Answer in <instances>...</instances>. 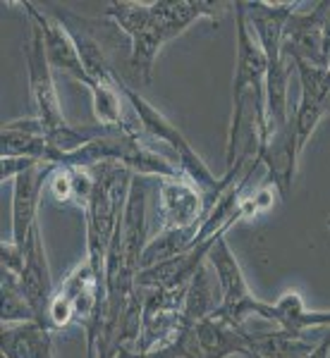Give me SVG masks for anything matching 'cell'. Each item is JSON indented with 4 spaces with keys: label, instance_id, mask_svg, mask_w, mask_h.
Segmentation results:
<instances>
[{
    "label": "cell",
    "instance_id": "1",
    "mask_svg": "<svg viewBox=\"0 0 330 358\" xmlns=\"http://www.w3.org/2000/svg\"><path fill=\"white\" fill-rule=\"evenodd\" d=\"M237 60L233 79V115H230L225 165L256 160L266 134V55L247 24L242 3H235Z\"/></svg>",
    "mask_w": 330,
    "mask_h": 358
},
{
    "label": "cell",
    "instance_id": "2",
    "mask_svg": "<svg viewBox=\"0 0 330 358\" xmlns=\"http://www.w3.org/2000/svg\"><path fill=\"white\" fill-rule=\"evenodd\" d=\"M120 89H123V96L125 101L132 106V110H135L139 124H142V131L146 134L151 141H158L160 146H167L172 148V153H175L177 158V167L179 172H182V177L187 179V182H192L196 189H199L201 194H204L206 199V206L208 210H211L213 206L218 203V199L228 192L230 187L245 175V170L249 165L254 163V160H237V163L230 167V170H225L223 177H216L211 172V167L206 165V160L201 158L199 153H196V148L192 143L187 141V136L182 134V131L177 129L175 124L170 122V120L165 117L163 113L158 110L156 106L146 101L139 91H135L132 86H127L123 79H120Z\"/></svg>",
    "mask_w": 330,
    "mask_h": 358
},
{
    "label": "cell",
    "instance_id": "3",
    "mask_svg": "<svg viewBox=\"0 0 330 358\" xmlns=\"http://www.w3.org/2000/svg\"><path fill=\"white\" fill-rule=\"evenodd\" d=\"M96 187L89 206L84 208L86 220V261L96 275L106 282V258L118 224L123 220L127 194L132 187V172L118 163H103L94 167Z\"/></svg>",
    "mask_w": 330,
    "mask_h": 358
},
{
    "label": "cell",
    "instance_id": "4",
    "mask_svg": "<svg viewBox=\"0 0 330 358\" xmlns=\"http://www.w3.org/2000/svg\"><path fill=\"white\" fill-rule=\"evenodd\" d=\"M230 3H206V0H151V24L130 38V65L144 82H151L153 65L160 48L184 34L194 22H218Z\"/></svg>",
    "mask_w": 330,
    "mask_h": 358
},
{
    "label": "cell",
    "instance_id": "5",
    "mask_svg": "<svg viewBox=\"0 0 330 358\" xmlns=\"http://www.w3.org/2000/svg\"><path fill=\"white\" fill-rule=\"evenodd\" d=\"M206 263L213 268L218 280V289H220V299L218 306L208 317H218V320L228 322V325L235 327H245V322L249 317H261V320H268L270 315V303L256 299L249 289V282L245 273H242V265L237 263L235 253L230 251L228 241L218 239V244L211 248Z\"/></svg>",
    "mask_w": 330,
    "mask_h": 358
},
{
    "label": "cell",
    "instance_id": "6",
    "mask_svg": "<svg viewBox=\"0 0 330 358\" xmlns=\"http://www.w3.org/2000/svg\"><path fill=\"white\" fill-rule=\"evenodd\" d=\"M304 5V3H302ZM299 5V8H302ZM299 8L289 15L282 34L285 60H304L316 67H328L330 60V0L311 3L306 13Z\"/></svg>",
    "mask_w": 330,
    "mask_h": 358
},
{
    "label": "cell",
    "instance_id": "7",
    "mask_svg": "<svg viewBox=\"0 0 330 358\" xmlns=\"http://www.w3.org/2000/svg\"><path fill=\"white\" fill-rule=\"evenodd\" d=\"M25 60H27V74H29V91H32L34 115L41 120L46 131L60 129L67 124L65 115H62L60 98H57L53 67H50L48 57L43 50V36L36 27L32 24V36L25 43Z\"/></svg>",
    "mask_w": 330,
    "mask_h": 358
},
{
    "label": "cell",
    "instance_id": "8",
    "mask_svg": "<svg viewBox=\"0 0 330 358\" xmlns=\"http://www.w3.org/2000/svg\"><path fill=\"white\" fill-rule=\"evenodd\" d=\"M22 8L27 10L29 22L41 31L43 50H46V57H48L50 67H53V72L67 74L74 82L84 84L86 89H89V77H86L82 57H79L77 43H74L72 34L67 31V27L60 22V17L48 15L46 10L36 8L34 3H25Z\"/></svg>",
    "mask_w": 330,
    "mask_h": 358
},
{
    "label": "cell",
    "instance_id": "9",
    "mask_svg": "<svg viewBox=\"0 0 330 358\" xmlns=\"http://www.w3.org/2000/svg\"><path fill=\"white\" fill-rule=\"evenodd\" d=\"M208 215L206 199L184 177L158 179V222L165 229H201Z\"/></svg>",
    "mask_w": 330,
    "mask_h": 358
},
{
    "label": "cell",
    "instance_id": "10",
    "mask_svg": "<svg viewBox=\"0 0 330 358\" xmlns=\"http://www.w3.org/2000/svg\"><path fill=\"white\" fill-rule=\"evenodd\" d=\"M22 294H25L27 303L32 306L36 322H41L43 327H48V308L50 301L55 296V285L50 277V265L46 258V246L39 222L34 224V229L29 232V239L25 244V268L20 275Z\"/></svg>",
    "mask_w": 330,
    "mask_h": 358
},
{
    "label": "cell",
    "instance_id": "11",
    "mask_svg": "<svg viewBox=\"0 0 330 358\" xmlns=\"http://www.w3.org/2000/svg\"><path fill=\"white\" fill-rule=\"evenodd\" d=\"M55 165H34L27 172H22L20 177H15L13 182V236L10 241H15L17 246H25L29 239V232L36 224V213H39V201H41L43 184L48 182V177L53 175Z\"/></svg>",
    "mask_w": 330,
    "mask_h": 358
},
{
    "label": "cell",
    "instance_id": "12",
    "mask_svg": "<svg viewBox=\"0 0 330 358\" xmlns=\"http://www.w3.org/2000/svg\"><path fill=\"white\" fill-rule=\"evenodd\" d=\"M194 358H249L247 327H235L218 317H204L192 325Z\"/></svg>",
    "mask_w": 330,
    "mask_h": 358
},
{
    "label": "cell",
    "instance_id": "13",
    "mask_svg": "<svg viewBox=\"0 0 330 358\" xmlns=\"http://www.w3.org/2000/svg\"><path fill=\"white\" fill-rule=\"evenodd\" d=\"M0 349L3 358H53V332L36 320L3 325Z\"/></svg>",
    "mask_w": 330,
    "mask_h": 358
},
{
    "label": "cell",
    "instance_id": "14",
    "mask_svg": "<svg viewBox=\"0 0 330 358\" xmlns=\"http://www.w3.org/2000/svg\"><path fill=\"white\" fill-rule=\"evenodd\" d=\"M268 320L275 322L280 330L304 337L309 330L330 327V310H309L297 292H285L277 301H270Z\"/></svg>",
    "mask_w": 330,
    "mask_h": 358
},
{
    "label": "cell",
    "instance_id": "15",
    "mask_svg": "<svg viewBox=\"0 0 330 358\" xmlns=\"http://www.w3.org/2000/svg\"><path fill=\"white\" fill-rule=\"evenodd\" d=\"M249 358H304L316 344H309L299 334H289L277 327L275 332H249Z\"/></svg>",
    "mask_w": 330,
    "mask_h": 358
},
{
    "label": "cell",
    "instance_id": "16",
    "mask_svg": "<svg viewBox=\"0 0 330 358\" xmlns=\"http://www.w3.org/2000/svg\"><path fill=\"white\" fill-rule=\"evenodd\" d=\"M216 310V299H213L211 289V277H208L206 265L194 275V280L187 285V294H184V306H182V320L184 325H196L199 320H204Z\"/></svg>",
    "mask_w": 330,
    "mask_h": 358
},
{
    "label": "cell",
    "instance_id": "17",
    "mask_svg": "<svg viewBox=\"0 0 330 358\" xmlns=\"http://www.w3.org/2000/svg\"><path fill=\"white\" fill-rule=\"evenodd\" d=\"M0 294H3V325H17V322L36 320L32 306L27 303L25 294H22V285L17 275L3 270Z\"/></svg>",
    "mask_w": 330,
    "mask_h": 358
},
{
    "label": "cell",
    "instance_id": "18",
    "mask_svg": "<svg viewBox=\"0 0 330 358\" xmlns=\"http://www.w3.org/2000/svg\"><path fill=\"white\" fill-rule=\"evenodd\" d=\"M50 196L57 203H72L74 201V172L72 167H55L53 175L48 177Z\"/></svg>",
    "mask_w": 330,
    "mask_h": 358
},
{
    "label": "cell",
    "instance_id": "19",
    "mask_svg": "<svg viewBox=\"0 0 330 358\" xmlns=\"http://www.w3.org/2000/svg\"><path fill=\"white\" fill-rule=\"evenodd\" d=\"M39 165V160L32 158H0V179L3 182H15V177H20L22 172H27L29 167Z\"/></svg>",
    "mask_w": 330,
    "mask_h": 358
},
{
    "label": "cell",
    "instance_id": "20",
    "mask_svg": "<svg viewBox=\"0 0 330 358\" xmlns=\"http://www.w3.org/2000/svg\"><path fill=\"white\" fill-rule=\"evenodd\" d=\"M304 358H330V339H321Z\"/></svg>",
    "mask_w": 330,
    "mask_h": 358
},
{
    "label": "cell",
    "instance_id": "21",
    "mask_svg": "<svg viewBox=\"0 0 330 358\" xmlns=\"http://www.w3.org/2000/svg\"><path fill=\"white\" fill-rule=\"evenodd\" d=\"M135 354H137V351H132V349H123V351H120V354L115 356V358H135Z\"/></svg>",
    "mask_w": 330,
    "mask_h": 358
},
{
    "label": "cell",
    "instance_id": "22",
    "mask_svg": "<svg viewBox=\"0 0 330 358\" xmlns=\"http://www.w3.org/2000/svg\"><path fill=\"white\" fill-rule=\"evenodd\" d=\"M328 72H330V60H328Z\"/></svg>",
    "mask_w": 330,
    "mask_h": 358
},
{
    "label": "cell",
    "instance_id": "23",
    "mask_svg": "<svg viewBox=\"0 0 330 358\" xmlns=\"http://www.w3.org/2000/svg\"><path fill=\"white\" fill-rule=\"evenodd\" d=\"M328 227H330V217H328Z\"/></svg>",
    "mask_w": 330,
    "mask_h": 358
},
{
    "label": "cell",
    "instance_id": "24",
    "mask_svg": "<svg viewBox=\"0 0 330 358\" xmlns=\"http://www.w3.org/2000/svg\"><path fill=\"white\" fill-rule=\"evenodd\" d=\"M135 358H137V356H135Z\"/></svg>",
    "mask_w": 330,
    "mask_h": 358
}]
</instances>
